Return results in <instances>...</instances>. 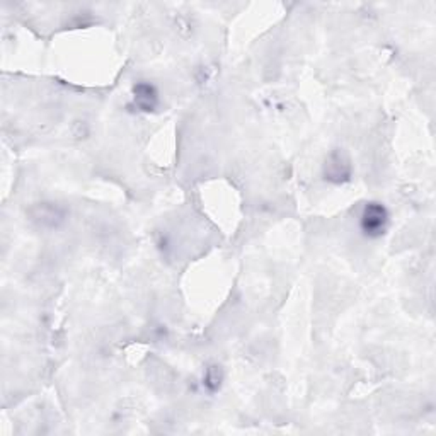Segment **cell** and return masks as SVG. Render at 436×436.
Here are the masks:
<instances>
[{
	"mask_svg": "<svg viewBox=\"0 0 436 436\" xmlns=\"http://www.w3.org/2000/svg\"><path fill=\"white\" fill-rule=\"evenodd\" d=\"M362 230L365 232L368 237H379L384 234L385 227L389 222V213L387 208L382 203H368L362 213Z\"/></svg>",
	"mask_w": 436,
	"mask_h": 436,
	"instance_id": "1",
	"label": "cell"
},
{
	"mask_svg": "<svg viewBox=\"0 0 436 436\" xmlns=\"http://www.w3.org/2000/svg\"><path fill=\"white\" fill-rule=\"evenodd\" d=\"M324 174L325 179L331 181V183H345V181H348L351 174L348 159L340 154V152H334L331 157L328 159V162H325Z\"/></svg>",
	"mask_w": 436,
	"mask_h": 436,
	"instance_id": "2",
	"label": "cell"
},
{
	"mask_svg": "<svg viewBox=\"0 0 436 436\" xmlns=\"http://www.w3.org/2000/svg\"><path fill=\"white\" fill-rule=\"evenodd\" d=\"M133 94H135V103L140 109H143V111H152V109L157 106V89H155L152 84L147 82H140L135 86L133 89Z\"/></svg>",
	"mask_w": 436,
	"mask_h": 436,
	"instance_id": "3",
	"label": "cell"
}]
</instances>
